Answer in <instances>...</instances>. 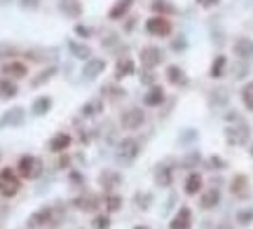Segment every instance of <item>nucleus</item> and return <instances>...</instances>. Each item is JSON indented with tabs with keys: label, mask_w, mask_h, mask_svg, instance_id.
Wrapping results in <instances>:
<instances>
[{
	"label": "nucleus",
	"mask_w": 253,
	"mask_h": 229,
	"mask_svg": "<svg viewBox=\"0 0 253 229\" xmlns=\"http://www.w3.org/2000/svg\"><path fill=\"white\" fill-rule=\"evenodd\" d=\"M19 189H21L19 175L14 173L12 168H2V171H0V194L10 199V197H14Z\"/></svg>",
	"instance_id": "1"
},
{
	"label": "nucleus",
	"mask_w": 253,
	"mask_h": 229,
	"mask_svg": "<svg viewBox=\"0 0 253 229\" xmlns=\"http://www.w3.org/2000/svg\"><path fill=\"white\" fill-rule=\"evenodd\" d=\"M19 175L21 178H26V180H33V178H38V175L42 173V162L38 159V157H31V154H26V157H21L19 159Z\"/></svg>",
	"instance_id": "2"
},
{
	"label": "nucleus",
	"mask_w": 253,
	"mask_h": 229,
	"mask_svg": "<svg viewBox=\"0 0 253 229\" xmlns=\"http://www.w3.org/2000/svg\"><path fill=\"white\" fill-rule=\"evenodd\" d=\"M146 31L150 35H157V38H167L171 33V21L167 16H152L146 21Z\"/></svg>",
	"instance_id": "3"
},
{
	"label": "nucleus",
	"mask_w": 253,
	"mask_h": 229,
	"mask_svg": "<svg viewBox=\"0 0 253 229\" xmlns=\"http://www.w3.org/2000/svg\"><path fill=\"white\" fill-rule=\"evenodd\" d=\"M52 222H54L52 206H47V208H42V211H38V213H33L28 217V227H45V225H52Z\"/></svg>",
	"instance_id": "4"
},
{
	"label": "nucleus",
	"mask_w": 253,
	"mask_h": 229,
	"mask_svg": "<svg viewBox=\"0 0 253 229\" xmlns=\"http://www.w3.org/2000/svg\"><path fill=\"white\" fill-rule=\"evenodd\" d=\"M143 122H146V115H143L141 110H129V112H124V115H122V126H124V129H129V131L138 129Z\"/></svg>",
	"instance_id": "5"
},
{
	"label": "nucleus",
	"mask_w": 253,
	"mask_h": 229,
	"mask_svg": "<svg viewBox=\"0 0 253 229\" xmlns=\"http://www.w3.org/2000/svg\"><path fill=\"white\" fill-rule=\"evenodd\" d=\"M141 61H143V66L146 68H155L162 63V52L157 47H143V52H141Z\"/></svg>",
	"instance_id": "6"
},
{
	"label": "nucleus",
	"mask_w": 253,
	"mask_h": 229,
	"mask_svg": "<svg viewBox=\"0 0 253 229\" xmlns=\"http://www.w3.org/2000/svg\"><path fill=\"white\" fill-rule=\"evenodd\" d=\"M21 122H24V110L12 108V110H7V112L0 117V129H5V126H19Z\"/></svg>",
	"instance_id": "7"
},
{
	"label": "nucleus",
	"mask_w": 253,
	"mask_h": 229,
	"mask_svg": "<svg viewBox=\"0 0 253 229\" xmlns=\"http://www.w3.org/2000/svg\"><path fill=\"white\" fill-rule=\"evenodd\" d=\"M2 73L7 75V77H14V80H21V77H26L28 70L24 63H19V61H12V63H5L2 66Z\"/></svg>",
	"instance_id": "8"
},
{
	"label": "nucleus",
	"mask_w": 253,
	"mask_h": 229,
	"mask_svg": "<svg viewBox=\"0 0 253 229\" xmlns=\"http://www.w3.org/2000/svg\"><path fill=\"white\" fill-rule=\"evenodd\" d=\"M227 143L230 145H241V143H246L249 140V129L246 126H241V129H227Z\"/></svg>",
	"instance_id": "9"
},
{
	"label": "nucleus",
	"mask_w": 253,
	"mask_h": 229,
	"mask_svg": "<svg viewBox=\"0 0 253 229\" xmlns=\"http://www.w3.org/2000/svg\"><path fill=\"white\" fill-rule=\"evenodd\" d=\"M132 2H134V0H118V2L110 7V12H108V19H115V21H118V19H122L124 14L129 12Z\"/></svg>",
	"instance_id": "10"
},
{
	"label": "nucleus",
	"mask_w": 253,
	"mask_h": 229,
	"mask_svg": "<svg viewBox=\"0 0 253 229\" xmlns=\"http://www.w3.org/2000/svg\"><path fill=\"white\" fill-rule=\"evenodd\" d=\"M190 220H192L190 208H181L178 215L171 220V229H190Z\"/></svg>",
	"instance_id": "11"
},
{
	"label": "nucleus",
	"mask_w": 253,
	"mask_h": 229,
	"mask_svg": "<svg viewBox=\"0 0 253 229\" xmlns=\"http://www.w3.org/2000/svg\"><path fill=\"white\" fill-rule=\"evenodd\" d=\"M103 68H106V61H101V59H89V63L84 66V77H87V80H94L96 75L103 73Z\"/></svg>",
	"instance_id": "12"
},
{
	"label": "nucleus",
	"mask_w": 253,
	"mask_h": 229,
	"mask_svg": "<svg viewBox=\"0 0 253 229\" xmlns=\"http://www.w3.org/2000/svg\"><path fill=\"white\" fill-rule=\"evenodd\" d=\"M235 54L241 56V59L253 56V40H249V38H239V40L235 42Z\"/></svg>",
	"instance_id": "13"
},
{
	"label": "nucleus",
	"mask_w": 253,
	"mask_h": 229,
	"mask_svg": "<svg viewBox=\"0 0 253 229\" xmlns=\"http://www.w3.org/2000/svg\"><path fill=\"white\" fill-rule=\"evenodd\" d=\"M134 61L132 59H120L118 61V66H115V77L118 80H122V77H129V75H134Z\"/></svg>",
	"instance_id": "14"
},
{
	"label": "nucleus",
	"mask_w": 253,
	"mask_h": 229,
	"mask_svg": "<svg viewBox=\"0 0 253 229\" xmlns=\"http://www.w3.org/2000/svg\"><path fill=\"white\" fill-rule=\"evenodd\" d=\"M61 12L70 16V19H78L82 14V5L78 0H61Z\"/></svg>",
	"instance_id": "15"
},
{
	"label": "nucleus",
	"mask_w": 253,
	"mask_h": 229,
	"mask_svg": "<svg viewBox=\"0 0 253 229\" xmlns=\"http://www.w3.org/2000/svg\"><path fill=\"white\" fill-rule=\"evenodd\" d=\"M220 201V192L218 189H209V192H204L200 199V206L202 208H216Z\"/></svg>",
	"instance_id": "16"
},
{
	"label": "nucleus",
	"mask_w": 253,
	"mask_h": 229,
	"mask_svg": "<svg viewBox=\"0 0 253 229\" xmlns=\"http://www.w3.org/2000/svg\"><path fill=\"white\" fill-rule=\"evenodd\" d=\"M66 148H70V136L68 134H56L50 140V150L52 152H64Z\"/></svg>",
	"instance_id": "17"
},
{
	"label": "nucleus",
	"mask_w": 253,
	"mask_h": 229,
	"mask_svg": "<svg viewBox=\"0 0 253 229\" xmlns=\"http://www.w3.org/2000/svg\"><path fill=\"white\" fill-rule=\"evenodd\" d=\"M120 175L118 173H113V171H103V173L99 175V183H101V187H106V189H113V187H118L120 185Z\"/></svg>",
	"instance_id": "18"
},
{
	"label": "nucleus",
	"mask_w": 253,
	"mask_h": 229,
	"mask_svg": "<svg viewBox=\"0 0 253 229\" xmlns=\"http://www.w3.org/2000/svg\"><path fill=\"white\" fill-rule=\"evenodd\" d=\"M143 101H146V106H152V108H155V106H160L162 101H164V89L155 84V87H152V89L146 94V98H143Z\"/></svg>",
	"instance_id": "19"
},
{
	"label": "nucleus",
	"mask_w": 253,
	"mask_h": 229,
	"mask_svg": "<svg viewBox=\"0 0 253 229\" xmlns=\"http://www.w3.org/2000/svg\"><path fill=\"white\" fill-rule=\"evenodd\" d=\"M138 154V143L136 140H124L120 145V157L122 159H134Z\"/></svg>",
	"instance_id": "20"
},
{
	"label": "nucleus",
	"mask_w": 253,
	"mask_h": 229,
	"mask_svg": "<svg viewBox=\"0 0 253 229\" xmlns=\"http://www.w3.org/2000/svg\"><path fill=\"white\" fill-rule=\"evenodd\" d=\"M246 187H249V178L246 175H235L232 178V194H237V197H244L246 194Z\"/></svg>",
	"instance_id": "21"
},
{
	"label": "nucleus",
	"mask_w": 253,
	"mask_h": 229,
	"mask_svg": "<svg viewBox=\"0 0 253 229\" xmlns=\"http://www.w3.org/2000/svg\"><path fill=\"white\" fill-rule=\"evenodd\" d=\"M202 185H204V180H202L200 173L187 175V180H186V192H187V194H197V192L202 189Z\"/></svg>",
	"instance_id": "22"
},
{
	"label": "nucleus",
	"mask_w": 253,
	"mask_h": 229,
	"mask_svg": "<svg viewBox=\"0 0 253 229\" xmlns=\"http://www.w3.org/2000/svg\"><path fill=\"white\" fill-rule=\"evenodd\" d=\"M50 108H52V98H47V96H42V98H35V101H33V106H31L33 115H45V112H47Z\"/></svg>",
	"instance_id": "23"
},
{
	"label": "nucleus",
	"mask_w": 253,
	"mask_h": 229,
	"mask_svg": "<svg viewBox=\"0 0 253 229\" xmlns=\"http://www.w3.org/2000/svg\"><path fill=\"white\" fill-rule=\"evenodd\" d=\"M167 80L171 82V84H186V75H183V70L178 66H169L167 68Z\"/></svg>",
	"instance_id": "24"
},
{
	"label": "nucleus",
	"mask_w": 253,
	"mask_h": 229,
	"mask_svg": "<svg viewBox=\"0 0 253 229\" xmlns=\"http://www.w3.org/2000/svg\"><path fill=\"white\" fill-rule=\"evenodd\" d=\"M75 206H78L80 211H94V208L99 206V199L92 197V194H84V197H80V199H75Z\"/></svg>",
	"instance_id": "25"
},
{
	"label": "nucleus",
	"mask_w": 253,
	"mask_h": 229,
	"mask_svg": "<svg viewBox=\"0 0 253 229\" xmlns=\"http://www.w3.org/2000/svg\"><path fill=\"white\" fill-rule=\"evenodd\" d=\"M68 49L78 56V59H92V52H89V47H87V45H80V42L70 40V42H68Z\"/></svg>",
	"instance_id": "26"
},
{
	"label": "nucleus",
	"mask_w": 253,
	"mask_h": 229,
	"mask_svg": "<svg viewBox=\"0 0 253 229\" xmlns=\"http://www.w3.org/2000/svg\"><path fill=\"white\" fill-rule=\"evenodd\" d=\"M225 66H227V56H216V61H213V66H211V77H213V80L223 77Z\"/></svg>",
	"instance_id": "27"
},
{
	"label": "nucleus",
	"mask_w": 253,
	"mask_h": 229,
	"mask_svg": "<svg viewBox=\"0 0 253 229\" xmlns=\"http://www.w3.org/2000/svg\"><path fill=\"white\" fill-rule=\"evenodd\" d=\"M0 96L2 98H12V96H17V84L10 80H2L0 82Z\"/></svg>",
	"instance_id": "28"
},
{
	"label": "nucleus",
	"mask_w": 253,
	"mask_h": 229,
	"mask_svg": "<svg viewBox=\"0 0 253 229\" xmlns=\"http://www.w3.org/2000/svg\"><path fill=\"white\" fill-rule=\"evenodd\" d=\"M155 180H157L160 187H169L171 185V168H160L157 175H155Z\"/></svg>",
	"instance_id": "29"
},
{
	"label": "nucleus",
	"mask_w": 253,
	"mask_h": 229,
	"mask_svg": "<svg viewBox=\"0 0 253 229\" xmlns=\"http://www.w3.org/2000/svg\"><path fill=\"white\" fill-rule=\"evenodd\" d=\"M241 101L249 110H253V82H249L244 89H241Z\"/></svg>",
	"instance_id": "30"
},
{
	"label": "nucleus",
	"mask_w": 253,
	"mask_h": 229,
	"mask_svg": "<svg viewBox=\"0 0 253 229\" xmlns=\"http://www.w3.org/2000/svg\"><path fill=\"white\" fill-rule=\"evenodd\" d=\"M54 73H56V68H47V70H42L40 77H35V80H33V87H40V84H45L47 80H52Z\"/></svg>",
	"instance_id": "31"
},
{
	"label": "nucleus",
	"mask_w": 253,
	"mask_h": 229,
	"mask_svg": "<svg viewBox=\"0 0 253 229\" xmlns=\"http://www.w3.org/2000/svg\"><path fill=\"white\" fill-rule=\"evenodd\" d=\"M106 206H108V211H120L122 208V197H118V194H108Z\"/></svg>",
	"instance_id": "32"
},
{
	"label": "nucleus",
	"mask_w": 253,
	"mask_h": 229,
	"mask_svg": "<svg viewBox=\"0 0 253 229\" xmlns=\"http://www.w3.org/2000/svg\"><path fill=\"white\" fill-rule=\"evenodd\" d=\"M152 10H155V12H164V14H173V5L162 2V0H155V2H152Z\"/></svg>",
	"instance_id": "33"
},
{
	"label": "nucleus",
	"mask_w": 253,
	"mask_h": 229,
	"mask_svg": "<svg viewBox=\"0 0 253 229\" xmlns=\"http://www.w3.org/2000/svg\"><path fill=\"white\" fill-rule=\"evenodd\" d=\"M94 227L96 229H108L110 227V217L108 215H96L94 217Z\"/></svg>",
	"instance_id": "34"
},
{
	"label": "nucleus",
	"mask_w": 253,
	"mask_h": 229,
	"mask_svg": "<svg viewBox=\"0 0 253 229\" xmlns=\"http://www.w3.org/2000/svg\"><path fill=\"white\" fill-rule=\"evenodd\" d=\"M96 110H101V103H99V101H92V103H87V106L82 108V115H94Z\"/></svg>",
	"instance_id": "35"
},
{
	"label": "nucleus",
	"mask_w": 253,
	"mask_h": 229,
	"mask_svg": "<svg viewBox=\"0 0 253 229\" xmlns=\"http://www.w3.org/2000/svg\"><path fill=\"white\" fill-rule=\"evenodd\" d=\"M237 220H239V225H249L253 220V211H241L239 215H237Z\"/></svg>",
	"instance_id": "36"
},
{
	"label": "nucleus",
	"mask_w": 253,
	"mask_h": 229,
	"mask_svg": "<svg viewBox=\"0 0 253 229\" xmlns=\"http://www.w3.org/2000/svg\"><path fill=\"white\" fill-rule=\"evenodd\" d=\"M75 33H78L80 38H89V35H92V28H87V26H75Z\"/></svg>",
	"instance_id": "37"
},
{
	"label": "nucleus",
	"mask_w": 253,
	"mask_h": 229,
	"mask_svg": "<svg viewBox=\"0 0 253 229\" xmlns=\"http://www.w3.org/2000/svg\"><path fill=\"white\" fill-rule=\"evenodd\" d=\"M197 2H200L202 7H216L218 5V0H197Z\"/></svg>",
	"instance_id": "38"
},
{
	"label": "nucleus",
	"mask_w": 253,
	"mask_h": 229,
	"mask_svg": "<svg viewBox=\"0 0 253 229\" xmlns=\"http://www.w3.org/2000/svg\"><path fill=\"white\" fill-rule=\"evenodd\" d=\"M38 2H40V0H21L24 7H38Z\"/></svg>",
	"instance_id": "39"
},
{
	"label": "nucleus",
	"mask_w": 253,
	"mask_h": 229,
	"mask_svg": "<svg viewBox=\"0 0 253 229\" xmlns=\"http://www.w3.org/2000/svg\"><path fill=\"white\" fill-rule=\"evenodd\" d=\"M134 229H148V227H143V225H138V227H134Z\"/></svg>",
	"instance_id": "40"
},
{
	"label": "nucleus",
	"mask_w": 253,
	"mask_h": 229,
	"mask_svg": "<svg viewBox=\"0 0 253 229\" xmlns=\"http://www.w3.org/2000/svg\"><path fill=\"white\" fill-rule=\"evenodd\" d=\"M251 157H253V145H251Z\"/></svg>",
	"instance_id": "41"
}]
</instances>
